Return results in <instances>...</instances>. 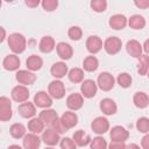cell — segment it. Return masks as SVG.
Returning <instances> with one entry per match:
<instances>
[{
  "label": "cell",
  "mask_w": 149,
  "mask_h": 149,
  "mask_svg": "<svg viewBox=\"0 0 149 149\" xmlns=\"http://www.w3.org/2000/svg\"><path fill=\"white\" fill-rule=\"evenodd\" d=\"M26 37L20 33H13L8 36V47L14 54H21L26 50Z\"/></svg>",
  "instance_id": "obj_1"
},
{
  "label": "cell",
  "mask_w": 149,
  "mask_h": 149,
  "mask_svg": "<svg viewBox=\"0 0 149 149\" xmlns=\"http://www.w3.org/2000/svg\"><path fill=\"white\" fill-rule=\"evenodd\" d=\"M114 83H115V79L109 72H101L97 79L98 87L102 91H106V92L111 91L114 87Z\"/></svg>",
  "instance_id": "obj_2"
},
{
  "label": "cell",
  "mask_w": 149,
  "mask_h": 149,
  "mask_svg": "<svg viewBox=\"0 0 149 149\" xmlns=\"http://www.w3.org/2000/svg\"><path fill=\"white\" fill-rule=\"evenodd\" d=\"M121 47H122V41L119 37H116V36L107 37L105 40V42H104V49L109 55L118 54L121 50Z\"/></svg>",
  "instance_id": "obj_3"
},
{
  "label": "cell",
  "mask_w": 149,
  "mask_h": 149,
  "mask_svg": "<svg viewBox=\"0 0 149 149\" xmlns=\"http://www.w3.org/2000/svg\"><path fill=\"white\" fill-rule=\"evenodd\" d=\"M97 91H98V84L92 80V79H85L81 81V85H80V92L83 94V97L85 98H93L95 94H97Z\"/></svg>",
  "instance_id": "obj_4"
},
{
  "label": "cell",
  "mask_w": 149,
  "mask_h": 149,
  "mask_svg": "<svg viewBox=\"0 0 149 149\" xmlns=\"http://www.w3.org/2000/svg\"><path fill=\"white\" fill-rule=\"evenodd\" d=\"M48 93L54 99H62L65 95V86L61 80H52L48 86Z\"/></svg>",
  "instance_id": "obj_5"
},
{
  "label": "cell",
  "mask_w": 149,
  "mask_h": 149,
  "mask_svg": "<svg viewBox=\"0 0 149 149\" xmlns=\"http://www.w3.org/2000/svg\"><path fill=\"white\" fill-rule=\"evenodd\" d=\"M13 115L12 112V102L7 97L0 98V120L1 121H8Z\"/></svg>",
  "instance_id": "obj_6"
},
{
  "label": "cell",
  "mask_w": 149,
  "mask_h": 149,
  "mask_svg": "<svg viewBox=\"0 0 149 149\" xmlns=\"http://www.w3.org/2000/svg\"><path fill=\"white\" fill-rule=\"evenodd\" d=\"M109 136L112 141L115 142H126L129 137V133L128 130L122 127V126H114L111 132H109Z\"/></svg>",
  "instance_id": "obj_7"
},
{
  "label": "cell",
  "mask_w": 149,
  "mask_h": 149,
  "mask_svg": "<svg viewBox=\"0 0 149 149\" xmlns=\"http://www.w3.org/2000/svg\"><path fill=\"white\" fill-rule=\"evenodd\" d=\"M91 128H92V130H93L95 134L101 135V134H105V133L109 129V122H108V120H107L106 118H104V116H98V118H95V119L92 121Z\"/></svg>",
  "instance_id": "obj_8"
},
{
  "label": "cell",
  "mask_w": 149,
  "mask_h": 149,
  "mask_svg": "<svg viewBox=\"0 0 149 149\" xmlns=\"http://www.w3.org/2000/svg\"><path fill=\"white\" fill-rule=\"evenodd\" d=\"M34 104L37 107L48 108V107H50L52 105V97L49 93L44 92V91H40L34 97Z\"/></svg>",
  "instance_id": "obj_9"
},
{
  "label": "cell",
  "mask_w": 149,
  "mask_h": 149,
  "mask_svg": "<svg viewBox=\"0 0 149 149\" xmlns=\"http://www.w3.org/2000/svg\"><path fill=\"white\" fill-rule=\"evenodd\" d=\"M12 98L16 102H23L27 101L29 98V91L26 85H17L12 90Z\"/></svg>",
  "instance_id": "obj_10"
},
{
  "label": "cell",
  "mask_w": 149,
  "mask_h": 149,
  "mask_svg": "<svg viewBox=\"0 0 149 149\" xmlns=\"http://www.w3.org/2000/svg\"><path fill=\"white\" fill-rule=\"evenodd\" d=\"M36 105L33 104V102H29V101H23L22 104L19 105L17 107V111H19V114L24 118V119H31L35 114H36Z\"/></svg>",
  "instance_id": "obj_11"
},
{
  "label": "cell",
  "mask_w": 149,
  "mask_h": 149,
  "mask_svg": "<svg viewBox=\"0 0 149 149\" xmlns=\"http://www.w3.org/2000/svg\"><path fill=\"white\" fill-rule=\"evenodd\" d=\"M16 80L22 85H31L36 80V76L30 70H19L16 72Z\"/></svg>",
  "instance_id": "obj_12"
},
{
  "label": "cell",
  "mask_w": 149,
  "mask_h": 149,
  "mask_svg": "<svg viewBox=\"0 0 149 149\" xmlns=\"http://www.w3.org/2000/svg\"><path fill=\"white\" fill-rule=\"evenodd\" d=\"M59 133L56 132L54 128L49 127L48 129H45L42 134V141L47 144V146H56L59 141Z\"/></svg>",
  "instance_id": "obj_13"
},
{
  "label": "cell",
  "mask_w": 149,
  "mask_h": 149,
  "mask_svg": "<svg viewBox=\"0 0 149 149\" xmlns=\"http://www.w3.org/2000/svg\"><path fill=\"white\" fill-rule=\"evenodd\" d=\"M84 104V99H83V94L79 93H72L66 98V106L71 111H78L83 107Z\"/></svg>",
  "instance_id": "obj_14"
},
{
  "label": "cell",
  "mask_w": 149,
  "mask_h": 149,
  "mask_svg": "<svg viewBox=\"0 0 149 149\" xmlns=\"http://www.w3.org/2000/svg\"><path fill=\"white\" fill-rule=\"evenodd\" d=\"M127 23H128V20H127V17L123 14H115V15L111 16V19L108 21L109 27L115 29V30L123 29L127 26Z\"/></svg>",
  "instance_id": "obj_15"
},
{
  "label": "cell",
  "mask_w": 149,
  "mask_h": 149,
  "mask_svg": "<svg viewBox=\"0 0 149 149\" xmlns=\"http://www.w3.org/2000/svg\"><path fill=\"white\" fill-rule=\"evenodd\" d=\"M41 144V139L35 133H29L23 136V147L26 149H37Z\"/></svg>",
  "instance_id": "obj_16"
},
{
  "label": "cell",
  "mask_w": 149,
  "mask_h": 149,
  "mask_svg": "<svg viewBox=\"0 0 149 149\" xmlns=\"http://www.w3.org/2000/svg\"><path fill=\"white\" fill-rule=\"evenodd\" d=\"M101 48H102V41L100 40V37H98V36H90L86 40V49L92 55L99 52L101 50Z\"/></svg>",
  "instance_id": "obj_17"
},
{
  "label": "cell",
  "mask_w": 149,
  "mask_h": 149,
  "mask_svg": "<svg viewBox=\"0 0 149 149\" xmlns=\"http://www.w3.org/2000/svg\"><path fill=\"white\" fill-rule=\"evenodd\" d=\"M126 50L127 52L132 56V57H135V58H139L141 55H142V50H143V47L141 45V43L136 40H130L127 42L126 44Z\"/></svg>",
  "instance_id": "obj_18"
},
{
  "label": "cell",
  "mask_w": 149,
  "mask_h": 149,
  "mask_svg": "<svg viewBox=\"0 0 149 149\" xmlns=\"http://www.w3.org/2000/svg\"><path fill=\"white\" fill-rule=\"evenodd\" d=\"M56 50H57V54L58 56L64 59V61H68L72 57L73 55V49L70 44L65 43V42H59L57 45H56Z\"/></svg>",
  "instance_id": "obj_19"
},
{
  "label": "cell",
  "mask_w": 149,
  "mask_h": 149,
  "mask_svg": "<svg viewBox=\"0 0 149 149\" xmlns=\"http://www.w3.org/2000/svg\"><path fill=\"white\" fill-rule=\"evenodd\" d=\"M100 109L106 115H113V114L116 113L118 106H116V104H115V101L113 99L105 98V99H102L100 101Z\"/></svg>",
  "instance_id": "obj_20"
},
{
  "label": "cell",
  "mask_w": 149,
  "mask_h": 149,
  "mask_svg": "<svg viewBox=\"0 0 149 149\" xmlns=\"http://www.w3.org/2000/svg\"><path fill=\"white\" fill-rule=\"evenodd\" d=\"M40 118L42 119V121L44 122L45 126L51 127V126L55 123V121L58 119V114H57V112H56L55 109H49V108H47V109H43V111L40 113Z\"/></svg>",
  "instance_id": "obj_21"
},
{
  "label": "cell",
  "mask_w": 149,
  "mask_h": 149,
  "mask_svg": "<svg viewBox=\"0 0 149 149\" xmlns=\"http://www.w3.org/2000/svg\"><path fill=\"white\" fill-rule=\"evenodd\" d=\"M3 69L7 71H15L20 68V59L16 55H8L2 61Z\"/></svg>",
  "instance_id": "obj_22"
},
{
  "label": "cell",
  "mask_w": 149,
  "mask_h": 149,
  "mask_svg": "<svg viewBox=\"0 0 149 149\" xmlns=\"http://www.w3.org/2000/svg\"><path fill=\"white\" fill-rule=\"evenodd\" d=\"M72 139L76 142L77 147H86V146H88L91 143L90 135L86 134L84 130H77V132H74Z\"/></svg>",
  "instance_id": "obj_23"
},
{
  "label": "cell",
  "mask_w": 149,
  "mask_h": 149,
  "mask_svg": "<svg viewBox=\"0 0 149 149\" xmlns=\"http://www.w3.org/2000/svg\"><path fill=\"white\" fill-rule=\"evenodd\" d=\"M51 76L55 78H63L66 73H68V65L63 62H56L55 64H52L51 69H50Z\"/></svg>",
  "instance_id": "obj_24"
},
{
  "label": "cell",
  "mask_w": 149,
  "mask_h": 149,
  "mask_svg": "<svg viewBox=\"0 0 149 149\" xmlns=\"http://www.w3.org/2000/svg\"><path fill=\"white\" fill-rule=\"evenodd\" d=\"M61 120L62 122L64 123V126L70 129V128H73L77 123H78V116L74 112H65L63 113V115L61 116Z\"/></svg>",
  "instance_id": "obj_25"
},
{
  "label": "cell",
  "mask_w": 149,
  "mask_h": 149,
  "mask_svg": "<svg viewBox=\"0 0 149 149\" xmlns=\"http://www.w3.org/2000/svg\"><path fill=\"white\" fill-rule=\"evenodd\" d=\"M40 50L44 54H48V52H51L54 49H55V40L51 37V36H43L40 41Z\"/></svg>",
  "instance_id": "obj_26"
},
{
  "label": "cell",
  "mask_w": 149,
  "mask_h": 149,
  "mask_svg": "<svg viewBox=\"0 0 149 149\" xmlns=\"http://www.w3.org/2000/svg\"><path fill=\"white\" fill-rule=\"evenodd\" d=\"M26 65H27V69L30 70V71H37L42 68L43 65V61L40 56L37 55H31L28 57V59L26 61Z\"/></svg>",
  "instance_id": "obj_27"
},
{
  "label": "cell",
  "mask_w": 149,
  "mask_h": 149,
  "mask_svg": "<svg viewBox=\"0 0 149 149\" xmlns=\"http://www.w3.org/2000/svg\"><path fill=\"white\" fill-rule=\"evenodd\" d=\"M133 102L137 108H146L149 105V97L144 92H136L133 97Z\"/></svg>",
  "instance_id": "obj_28"
},
{
  "label": "cell",
  "mask_w": 149,
  "mask_h": 149,
  "mask_svg": "<svg viewBox=\"0 0 149 149\" xmlns=\"http://www.w3.org/2000/svg\"><path fill=\"white\" fill-rule=\"evenodd\" d=\"M44 122L42 121V119L38 116V118H31L30 121L28 122V129L30 133H35V134H38L41 132H43L44 129Z\"/></svg>",
  "instance_id": "obj_29"
},
{
  "label": "cell",
  "mask_w": 149,
  "mask_h": 149,
  "mask_svg": "<svg viewBox=\"0 0 149 149\" xmlns=\"http://www.w3.org/2000/svg\"><path fill=\"white\" fill-rule=\"evenodd\" d=\"M128 24H129L130 28H133L135 30H140V29H143L144 28V26H146V19L142 15L135 14V15L130 16V19L128 20Z\"/></svg>",
  "instance_id": "obj_30"
},
{
  "label": "cell",
  "mask_w": 149,
  "mask_h": 149,
  "mask_svg": "<svg viewBox=\"0 0 149 149\" xmlns=\"http://www.w3.org/2000/svg\"><path fill=\"white\" fill-rule=\"evenodd\" d=\"M137 71L141 76H144L148 73L149 71V56L146 54V55H141L139 58H137Z\"/></svg>",
  "instance_id": "obj_31"
},
{
  "label": "cell",
  "mask_w": 149,
  "mask_h": 149,
  "mask_svg": "<svg viewBox=\"0 0 149 149\" xmlns=\"http://www.w3.org/2000/svg\"><path fill=\"white\" fill-rule=\"evenodd\" d=\"M98 66H99V61H98V58L94 57V56H87V57L84 59V62H83V68H84V70L87 71V72H93V71H95V70L98 69Z\"/></svg>",
  "instance_id": "obj_32"
},
{
  "label": "cell",
  "mask_w": 149,
  "mask_h": 149,
  "mask_svg": "<svg viewBox=\"0 0 149 149\" xmlns=\"http://www.w3.org/2000/svg\"><path fill=\"white\" fill-rule=\"evenodd\" d=\"M9 133L14 139H21L26 135V127L22 123H13L9 128Z\"/></svg>",
  "instance_id": "obj_33"
},
{
  "label": "cell",
  "mask_w": 149,
  "mask_h": 149,
  "mask_svg": "<svg viewBox=\"0 0 149 149\" xmlns=\"http://www.w3.org/2000/svg\"><path fill=\"white\" fill-rule=\"evenodd\" d=\"M70 81L72 83H81L84 80V71L80 68H73L68 73Z\"/></svg>",
  "instance_id": "obj_34"
},
{
  "label": "cell",
  "mask_w": 149,
  "mask_h": 149,
  "mask_svg": "<svg viewBox=\"0 0 149 149\" xmlns=\"http://www.w3.org/2000/svg\"><path fill=\"white\" fill-rule=\"evenodd\" d=\"M116 81H118V84H119L120 87H122V88H128V87L132 85L133 79H132V76H130L129 73L122 72V73H120V74L118 76Z\"/></svg>",
  "instance_id": "obj_35"
},
{
  "label": "cell",
  "mask_w": 149,
  "mask_h": 149,
  "mask_svg": "<svg viewBox=\"0 0 149 149\" xmlns=\"http://www.w3.org/2000/svg\"><path fill=\"white\" fill-rule=\"evenodd\" d=\"M91 8L97 13H102L107 8V1L106 0H91L90 2Z\"/></svg>",
  "instance_id": "obj_36"
},
{
  "label": "cell",
  "mask_w": 149,
  "mask_h": 149,
  "mask_svg": "<svg viewBox=\"0 0 149 149\" xmlns=\"http://www.w3.org/2000/svg\"><path fill=\"white\" fill-rule=\"evenodd\" d=\"M136 128L140 133H149V119L146 116L140 118L136 121Z\"/></svg>",
  "instance_id": "obj_37"
},
{
  "label": "cell",
  "mask_w": 149,
  "mask_h": 149,
  "mask_svg": "<svg viewBox=\"0 0 149 149\" xmlns=\"http://www.w3.org/2000/svg\"><path fill=\"white\" fill-rule=\"evenodd\" d=\"M68 35H69V37H70L71 40L78 41V40H80L81 36H83V30H81L78 26H72V27L69 28Z\"/></svg>",
  "instance_id": "obj_38"
},
{
  "label": "cell",
  "mask_w": 149,
  "mask_h": 149,
  "mask_svg": "<svg viewBox=\"0 0 149 149\" xmlns=\"http://www.w3.org/2000/svg\"><path fill=\"white\" fill-rule=\"evenodd\" d=\"M90 147L92 149H105L107 147V142L104 137H100V136H97L94 137L93 140H91V143H90Z\"/></svg>",
  "instance_id": "obj_39"
},
{
  "label": "cell",
  "mask_w": 149,
  "mask_h": 149,
  "mask_svg": "<svg viewBox=\"0 0 149 149\" xmlns=\"http://www.w3.org/2000/svg\"><path fill=\"white\" fill-rule=\"evenodd\" d=\"M42 7L47 12H54L58 7V0H42Z\"/></svg>",
  "instance_id": "obj_40"
},
{
  "label": "cell",
  "mask_w": 149,
  "mask_h": 149,
  "mask_svg": "<svg viewBox=\"0 0 149 149\" xmlns=\"http://www.w3.org/2000/svg\"><path fill=\"white\" fill-rule=\"evenodd\" d=\"M59 146H61L62 149H73V148L77 147L76 142L73 141V139H70V137H64V139H62Z\"/></svg>",
  "instance_id": "obj_41"
},
{
  "label": "cell",
  "mask_w": 149,
  "mask_h": 149,
  "mask_svg": "<svg viewBox=\"0 0 149 149\" xmlns=\"http://www.w3.org/2000/svg\"><path fill=\"white\" fill-rule=\"evenodd\" d=\"M51 128H54L56 132H58L59 134H62V133H65L66 130H68V128L64 126V123L62 122V120H61V118H58L56 121H55V123L51 126Z\"/></svg>",
  "instance_id": "obj_42"
},
{
  "label": "cell",
  "mask_w": 149,
  "mask_h": 149,
  "mask_svg": "<svg viewBox=\"0 0 149 149\" xmlns=\"http://www.w3.org/2000/svg\"><path fill=\"white\" fill-rule=\"evenodd\" d=\"M134 3L140 9H147V8H149V0H134Z\"/></svg>",
  "instance_id": "obj_43"
},
{
  "label": "cell",
  "mask_w": 149,
  "mask_h": 149,
  "mask_svg": "<svg viewBox=\"0 0 149 149\" xmlns=\"http://www.w3.org/2000/svg\"><path fill=\"white\" fill-rule=\"evenodd\" d=\"M141 146L143 149H149V133H146V135L142 137Z\"/></svg>",
  "instance_id": "obj_44"
},
{
  "label": "cell",
  "mask_w": 149,
  "mask_h": 149,
  "mask_svg": "<svg viewBox=\"0 0 149 149\" xmlns=\"http://www.w3.org/2000/svg\"><path fill=\"white\" fill-rule=\"evenodd\" d=\"M24 2H26V5H27L28 7L35 8V7H37V6L42 2V0H24Z\"/></svg>",
  "instance_id": "obj_45"
},
{
  "label": "cell",
  "mask_w": 149,
  "mask_h": 149,
  "mask_svg": "<svg viewBox=\"0 0 149 149\" xmlns=\"http://www.w3.org/2000/svg\"><path fill=\"white\" fill-rule=\"evenodd\" d=\"M127 146L125 144V142H115V141H112L111 144H109V148H126Z\"/></svg>",
  "instance_id": "obj_46"
},
{
  "label": "cell",
  "mask_w": 149,
  "mask_h": 149,
  "mask_svg": "<svg viewBox=\"0 0 149 149\" xmlns=\"http://www.w3.org/2000/svg\"><path fill=\"white\" fill-rule=\"evenodd\" d=\"M142 47H143L144 52H146V54H149V38L144 41V43H143V45H142Z\"/></svg>",
  "instance_id": "obj_47"
},
{
  "label": "cell",
  "mask_w": 149,
  "mask_h": 149,
  "mask_svg": "<svg viewBox=\"0 0 149 149\" xmlns=\"http://www.w3.org/2000/svg\"><path fill=\"white\" fill-rule=\"evenodd\" d=\"M1 33H2V36H1L0 41L3 42V40H5V37H6V33H5V29H3V28H1Z\"/></svg>",
  "instance_id": "obj_48"
},
{
  "label": "cell",
  "mask_w": 149,
  "mask_h": 149,
  "mask_svg": "<svg viewBox=\"0 0 149 149\" xmlns=\"http://www.w3.org/2000/svg\"><path fill=\"white\" fill-rule=\"evenodd\" d=\"M129 148H137V146H136V144H130Z\"/></svg>",
  "instance_id": "obj_49"
},
{
  "label": "cell",
  "mask_w": 149,
  "mask_h": 149,
  "mask_svg": "<svg viewBox=\"0 0 149 149\" xmlns=\"http://www.w3.org/2000/svg\"><path fill=\"white\" fill-rule=\"evenodd\" d=\"M5 1H6V2H13L14 0H5Z\"/></svg>",
  "instance_id": "obj_50"
},
{
  "label": "cell",
  "mask_w": 149,
  "mask_h": 149,
  "mask_svg": "<svg viewBox=\"0 0 149 149\" xmlns=\"http://www.w3.org/2000/svg\"><path fill=\"white\" fill-rule=\"evenodd\" d=\"M147 74H148V77H149V71H148V73H147Z\"/></svg>",
  "instance_id": "obj_51"
}]
</instances>
